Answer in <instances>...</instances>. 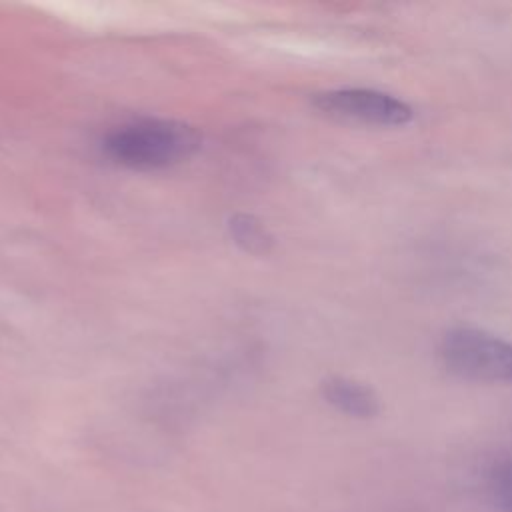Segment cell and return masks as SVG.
<instances>
[{"label": "cell", "mask_w": 512, "mask_h": 512, "mask_svg": "<svg viewBox=\"0 0 512 512\" xmlns=\"http://www.w3.org/2000/svg\"><path fill=\"white\" fill-rule=\"evenodd\" d=\"M194 128L172 120H140L120 126L104 138L110 158L132 168H164L188 158L198 148Z\"/></svg>", "instance_id": "cell-1"}, {"label": "cell", "mask_w": 512, "mask_h": 512, "mask_svg": "<svg viewBox=\"0 0 512 512\" xmlns=\"http://www.w3.org/2000/svg\"><path fill=\"white\" fill-rule=\"evenodd\" d=\"M442 366L464 380L512 386V340L486 328L458 324L438 342Z\"/></svg>", "instance_id": "cell-2"}, {"label": "cell", "mask_w": 512, "mask_h": 512, "mask_svg": "<svg viewBox=\"0 0 512 512\" xmlns=\"http://www.w3.org/2000/svg\"><path fill=\"white\" fill-rule=\"evenodd\" d=\"M312 102L326 116L366 126L400 128L414 120V108L406 100L378 88H332L318 92Z\"/></svg>", "instance_id": "cell-3"}, {"label": "cell", "mask_w": 512, "mask_h": 512, "mask_svg": "<svg viewBox=\"0 0 512 512\" xmlns=\"http://www.w3.org/2000/svg\"><path fill=\"white\" fill-rule=\"evenodd\" d=\"M322 396L338 412L360 420L378 416L382 408L380 398L372 386L348 376L326 378L322 382Z\"/></svg>", "instance_id": "cell-4"}, {"label": "cell", "mask_w": 512, "mask_h": 512, "mask_svg": "<svg viewBox=\"0 0 512 512\" xmlns=\"http://www.w3.org/2000/svg\"><path fill=\"white\" fill-rule=\"evenodd\" d=\"M230 234L246 252L252 254H264L272 246V236L254 216L248 214H236L230 220Z\"/></svg>", "instance_id": "cell-5"}, {"label": "cell", "mask_w": 512, "mask_h": 512, "mask_svg": "<svg viewBox=\"0 0 512 512\" xmlns=\"http://www.w3.org/2000/svg\"><path fill=\"white\" fill-rule=\"evenodd\" d=\"M494 492L500 504L512 512V458L494 470Z\"/></svg>", "instance_id": "cell-6"}]
</instances>
